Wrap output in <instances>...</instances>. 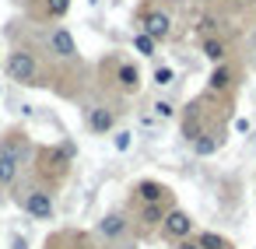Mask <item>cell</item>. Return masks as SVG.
I'll use <instances>...</instances> for the list:
<instances>
[{
    "mask_svg": "<svg viewBox=\"0 0 256 249\" xmlns=\"http://www.w3.org/2000/svg\"><path fill=\"white\" fill-rule=\"evenodd\" d=\"M140 32H148L154 42H162V39H168V32H172V22H168V14H162V11H151L148 18H144V28Z\"/></svg>",
    "mask_w": 256,
    "mask_h": 249,
    "instance_id": "obj_5",
    "label": "cell"
},
{
    "mask_svg": "<svg viewBox=\"0 0 256 249\" xmlns=\"http://www.w3.org/2000/svg\"><path fill=\"white\" fill-rule=\"evenodd\" d=\"M116 78H120V84H123V88H137V84H140V70H137L134 64H123Z\"/></svg>",
    "mask_w": 256,
    "mask_h": 249,
    "instance_id": "obj_11",
    "label": "cell"
},
{
    "mask_svg": "<svg viewBox=\"0 0 256 249\" xmlns=\"http://www.w3.org/2000/svg\"><path fill=\"white\" fill-rule=\"evenodd\" d=\"M204 56L214 60V64H221V60H224V46H221L218 39H207V42H204Z\"/></svg>",
    "mask_w": 256,
    "mask_h": 249,
    "instance_id": "obj_15",
    "label": "cell"
},
{
    "mask_svg": "<svg viewBox=\"0 0 256 249\" xmlns=\"http://www.w3.org/2000/svg\"><path fill=\"white\" fill-rule=\"evenodd\" d=\"M18 165H22V158H18L11 148H0V186L14 182V176H18Z\"/></svg>",
    "mask_w": 256,
    "mask_h": 249,
    "instance_id": "obj_6",
    "label": "cell"
},
{
    "mask_svg": "<svg viewBox=\"0 0 256 249\" xmlns=\"http://www.w3.org/2000/svg\"><path fill=\"white\" fill-rule=\"evenodd\" d=\"M134 50H137L140 56H154V39H151L148 32H137V39H134Z\"/></svg>",
    "mask_w": 256,
    "mask_h": 249,
    "instance_id": "obj_14",
    "label": "cell"
},
{
    "mask_svg": "<svg viewBox=\"0 0 256 249\" xmlns=\"http://www.w3.org/2000/svg\"><path fill=\"white\" fill-rule=\"evenodd\" d=\"M88 4H98V0H88Z\"/></svg>",
    "mask_w": 256,
    "mask_h": 249,
    "instance_id": "obj_22",
    "label": "cell"
},
{
    "mask_svg": "<svg viewBox=\"0 0 256 249\" xmlns=\"http://www.w3.org/2000/svg\"><path fill=\"white\" fill-rule=\"evenodd\" d=\"M179 249H200V242H190V238H182V242H179Z\"/></svg>",
    "mask_w": 256,
    "mask_h": 249,
    "instance_id": "obj_21",
    "label": "cell"
},
{
    "mask_svg": "<svg viewBox=\"0 0 256 249\" xmlns=\"http://www.w3.org/2000/svg\"><path fill=\"white\" fill-rule=\"evenodd\" d=\"M207 84H210V92H224V88L232 84V74H228V67H218V70L210 74V81H207Z\"/></svg>",
    "mask_w": 256,
    "mask_h": 249,
    "instance_id": "obj_13",
    "label": "cell"
},
{
    "mask_svg": "<svg viewBox=\"0 0 256 249\" xmlns=\"http://www.w3.org/2000/svg\"><path fill=\"white\" fill-rule=\"evenodd\" d=\"M137 193H140V200H144V204H162V196H165L168 190H165L162 182H154V179H144V182L137 186Z\"/></svg>",
    "mask_w": 256,
    "mask_h": 249,
    "instance_id": "obj_10",
    "label": "cell"
},
{
    "mask_svg": "<svg viewBox=\"0 0 256 249\" xmlns=\"http://www.w3.org/2000/svg\"><path fill=\"white\" fill-rule=\"evenodd\" d=\"M88 130L92 134H109L112 130V109H88Z\"/></svg>",
    "mask_w": 256,
    "mask_h": 249,
    "instance_id": "obj_7",
    "label": "cell"
},
{
    "mask_svg": "<svg viewBox=\"0 0 256 249\" xmlns=\"http://www.w3.org/2000/svg\"><path fill=\"white\" fill-rule=\"evenodd\" d=\"M172 81H176V70H172V67H158V70H154V84L168 88Z\"/></svg>",
    "mask_w": 256,
    "mask_h": 249,
    "instance_id": "obj_17",
    "label": "cell"
},
{
    "mask_svg": "<svg viewBox=\"0 0 256 249\" xmlns=\"http://www.w3.org/2000/svg\"><path fill=\"white\" fill-rule=\"evenodd\" d=\"M140 221H144V224H162V221H165V210H162V204H144V210H140Z\"/></svg>",
    "mask_w": 256,
    "mask_h": 249,
    "instance_id": "obj_12",
    "label": "cell"
},
{
    "mask_svg": "<svg viewBox=\"0 0 256 249\" xmlns=\"http://www.w3.org/2000/svg\"><path fill=\"white\" fill-rule=\"evenodd\" d=\"M154 116L172 120V116H176V106H172V102H165V98H158V102H154Z\"/></svg>",
    "mask_w": 256,
    "mask_h": 249,
    "instance_id": "obj_19",
    "label": "cell"
},
{
    "mask_svg": "<svg viewBox=\"0 0 256 249\" xmlns=\"http://www.w3.org/2000/svg\"><path fill=\"white\" fill-rule=\"evenodd\" d=\"M50 50H53L60 60H74V56H78V42H74V36H70L67 28H53V36H50Z\"/></svg>",
    "mask_w": 256,
    "mask_h": 249,
    "instance_id": "obj_3",
    "label": "cell"
},
{
    "mask_svg": "<svg viewBox=\"0 0 256 249\" xmlns=\"http://www.w3.org/2000/svg\"><path fill=\"white\" fill-rule=\"evenodd\" d=\"M196 242H200V249H228V246H224V238H221V235H214V232H204Z\"/></svg>",
    "mask_w": 256,
    "mask_h": 249,
    "instance_id": "obj_16",
    "label": "cell"
},
{
    "mask_svg": "<svg viewBox=\"0 0 256 249\" xmlns=\"http://www.w3.org/2000/svg\"><path fill=\"white\" fill-rule=\"evenodd\" d=\"M221 144H224V134H218V130H214V134H200V137H193V151H196L200 158L214 154Z\"/></svg>",
    "mask_w": 256,
    "mask_h": 249,
    "instance_id": "obj_8",
    "label": "cell"
},
{
    "mask_svg": "<svg viewBox=\"0 0 256 249\" xmlns=\"http://www.w3.org/2000/svg\"><path fill=\"white\" fill-rule=\"evenodd\" d=\"M8 74H11V81L28 84V81L36 78V60H32V53H25V50L11 53V56H8Z\"/></svg>",
    "mask_w": 256,
    "mask_h": 249,
    "instance_id": "obj_1",
    "label": "cell"
},
{
    "mask_svg": "<svg viewBox=\"0 0 256 249\" xmlns=\"http://www.w3.org/2000/svg\"><path fill=\"white\" fill-rule=\"evenodd\" d=\"M162 232H165V238H186L193 232V221H190L186 210H168L165 221H162Z\"/></svg>",
    "mask_w": 256,
    "mask_h": 249,
    "instance_id": "obj_2",
    "label": "cell"
},
{
    "mask_svg": "<svg viewBox=\"0 0 256 249\" xmlns=\"http://www.w3.org/2000/svg\"><path fill=\"white\" fill-rule=\"evenodd\" d=\"M112 144H116V151H130V144H134V134H130V130H120Z\"/></svg>",
    "mask_w": 256,
    "mask_h": 249,
    "instance_id": "obj_20",
    "label": "cell"
},
{
    "mask_svg": "<svg viewBox=\"0 0 256 249\" xmlns=\"http://www.w3.org/2000/svg\"><path fill=\"white\" fill-rule=\"evenodd\" d=\"M98 232H102L106 238H123V235H126V218H123V214H106V218L98 221Z\"/></svg>",
    "mask_w": 256,
    "mask_h": 249,
    "instance_id": "obj_9",
    "label": "cell"
},
{
    "mask_svg": "<svg viewBox=\"0 0 256 249\" xmlns=\"http://www.w3.org/2000/svg\"><path fill=\"white\" fill-rule=\"evenodd\" d=\"M67 8H70V0H46V11H50L53 18H64Z\"/></svg>",
    "mask_w": 256,
    "mask_h": 249,
    "instance_id": "obj_18",
    "label": "cell"
},
{
    "mask_svg": "<svg viewBox=\"0 0 256 249\" xmlns=\"http://www.w3.org/2000/svg\"><path fill=\"white\" fill-rule=\"evenodd\" d=\"M25 210H28L32 218H39V221H50V218H53V200H50V193L32 190V193L25 196Z\"/></svg>",
    "mask_w": 256,
    "mask_h": 249,
    "instance_id": "obj_4",
    "label": "cell"
}]
</instances>
